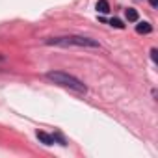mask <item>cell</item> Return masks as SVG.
<instances>
[{
    "label": "cell",
    "mask_w": 158,
    "mask_h": 158,
    "mask_svg": "<svg viewBox=\"0 0 158 158\" xmlns=\"http://www.w3.org/2000/svg\"><path fill=\"white\" fill-rule=\"evenodd\" d=\"M110 24H112L114 28H125L123 21H119V19H112V21H110Z\"/></svg>",
    "instance_id": "obj_7"
},
{
    "label": "cell",
    "mask_w": 158,
    "mask_h": 158,
    "mask_svg": "<svg viewBox=\"0 0 158 158\" xmlns=\"http://www.w3.org/2000/svg\"><path fill=\"white\" fill-rule=\"evenodd\" d=\"M149 2H151V6H156V4H158V0H149Z\"/></svg>",
    "instance_id": "obj_9"
},
{
    "label": "cell",
    "mask_w": 158,
    "mask_h": 158,
    "mask_svg": "<svg viewBox=\"0 0 158 158\" xmlns=\"http://www.w3.org/2000/svg\"><path fill=\"white\" fill-rule=\"evenodd\" d=\"M151 30H152V26H151L149 23H139V24L136 26V32H138V34H149Z\"/></svg>",
    "instance_id": "obj_5"
},
{
    "label": "cell",
    "mask_w": 158,
    "mask_h": 158,
    "mask_svg": "<svg viewBox=\"0 0 158 158\" xmlns=\"http://www.w3.org/2000/svg\"><path fill=\"white\" fill-rule=\"evenodd\" d=\"M97 10L101 13H108L110 11V4H108V0H99L97 2Z\"/></svg>",
    "instance_id": "obj_6"
},
{
    "label": "cell",
    "mask_w": 158,
    "mask_h": 158,
    "mask_svg": "<svg viewBox=\"0 0 158 158\" xmlns=\"http://www.w3.org/2000/svg\"><path fill=\"white\" fill-rule=\"evenodd\" d=\"M50 45H58V47H99L97 41L88 39V37H80V35H69V37H58L48 41Z\"/></svg>",
    "instance_id": "obj_2"
},
{
    "label": "cell",
    "mask_w": 158,
    "mask_h": 158,
    "mask_svg": "<svg viewBox=\"0 0 158 158\" xmlns=\"http://www.w3.org/2000/svg\"><path fill=\"white\" fill-rule=\"evenodd\" d=\"M125 15H127V19H128L130 23H136V21L139 19V15H138V11H136L134 8H128V10L125 11Z\"/></svg>",
    "instance_id": "obj_4"
},
{
    "label": "cell",
    "mask_w": 158,
    "mask_h": 158,
    "mask_svg": "<svg viewBox=\"0 0 158 158\" xmlns=\"http://www.w3.org/2000/svg\"><path fill=\"white\" fill-rule=\"evenodd\" d=\"M37 138H39L45 145H52V143H54V138H52V136H48V134H47V132H43V130H37Z\"/></svg>",
    "instance_id": "obj_3"
},
{
    "label": "cell",
    "mask_w": 158,
    "mask_h": 158,
    "mask_svg": "<svg viewBox=\"0 0 158 158\" xmlns=\"http://www.w3.org/2000/svg\"><path fill=\"white\" fill-rule=\"evenodd\" d=\"M47 78H48V80H52L54 84L63 86V88H69V89H73L76 93H86L88 91V88L80 80H78V78H74V76H71V74H67L63 71H48L47 73Z\"/></svg>",
    "instance_id": "obj_1"
},
{
    "label": "cell",
    "mask_w": 158,
    "mask_h": 158,
    "mask_svg": "<svg viewBox=\"0 0 158 158\" xmlns=\"http://www.w3.org/2000/svg\"><path fill=\"white\" fill-rule=\"evenodd\" d=\"M151 54H152V61H156V48H152Z\"/></svg>",
    "instance_id": "obj_8"
}]
</instances>
